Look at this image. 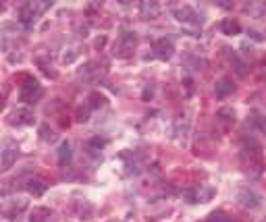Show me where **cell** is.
Segmentation results:
<instances>
[{
  "mask_svg": "<svg viewBox=\"0 0 266 222\" xmlns=\"http://www.w3.org/2000/svg\"><path fill=\"white\" fill-rule=\"evenodd\" d=\"M135 33L131 31H123L121 36L117 38V44H114V54L121 56V58H127V56H131V52L135 50Z\"/></svg>",
  "mask_w": 266,
  "mask_h": 222,
  "instance_id": "obj_1",
  "label": "cell"
},
{
  "mask_svg": "<svg viewBox=\"0 0 266 222\" xmlns=\"http://www.w3.org/2000/svg\"><path fill=\"white\" fill-rule=\"evenodd\" d=\"M42 96H44V89H42V85L38 83V81H27L21 89V100L25 104H36V102L42 100Z\"/></svg>",
  "mask_w": 266,
  "mask_h": 222,
  "instance_id": "obj_2",
  "label": "cell"
},
{
  "mask_svg": "<svg viewBox=\"0 0 266 222\" xmlns=\"http://www.w3.org/2000/svg\"><path fill=\"white\" fill-rule=\"evenodd\" d=\"M48 6H50V2H44V4H31V2H29V4H25V6H21V10H19V19L29 25V23H31V21H36V17L42 15Z\"/></svg>",
  "mask_w": 266,
  "mask_h": 222,
  "instance_id": "obj_3",
  "label": "cell"
},
{
  "mask_svg": "<svg viewBox=\"0 0 266 222\" xmlns=\"http://www.w3.org/2000/svg\"><path fill=\"white\" fill-rule=\"evenodd\" d=\"M173 52H175V46H173V40L169 38H160L154 42V54L158 58H163V61H169V58L173 56Z\"/></svg>",
  "mask_w": 266,
  "mask_h": 222,
  "instance_id": "obj_4",
  "label": "cell"
},
{
  "mask_svg": "<svg viewBox=\"0 0 266 222\" xmlns=\"http://www.w3.org/2000/svg\"><path fill=\"white\" fill-rule=\"evenodd\" d=\"M173 15H175L179 21H183V23H202V19L198 17V13L191 8V6H183V8H173Z\"/></svg>",
  "mask_w": 266,
  "mask_h": 222,
  "instance_id": "obj_5",
  "label": "cell"
},
{
  "mask_svg": "<svg viewBox=\"0 0 266 222\" xmlns=\"http://www.w3.org/2000/svg\"><path fill=\"white\" fill-rule=\"evenodd\" d=\"M0 154H2V168L6 170V168L13 166V162L17 160L19 149H17V146L13 142H4V149L0 151Z\"/></svg>",
  "mask_w": 266,
  "mask_h": 222,
  "instance_id": "obj_6",
  "label": "cell"
},
{
  "mask_svg": "<svg viewBox=\"0 0 266 222\" xmlns=\"http://www.w3.org/2000/svg\"><path fill=\"white\" fill-rule=\"evenodd\" d=\"M233 89H235L233 81L227 79V77L218 79V81H216V85H214V91H216V96H218V98H227L229 93H233Z\"/></svg>",
  "mask_w": 266,
  "mask_h": 222,
  "instance_id": "obj_7",
  "label": "cell"
},
{
  "mask_svg": "<svg viewBox=\"0 0 266 222\" xmlns=\"http://www.w3.org/2000/svg\"><path fill=\"white\" fill-rule=\"evenodd\" d=\"M102 67H98L96 63H88L82 71H79V79H84V81H91V75L96 73V77H102V71H100Z\"/></svg>",
  "mask_w": 266,
  "mask_h": 222,
  "instance_id": "obj_8",
  "label": "cell"
},
{
  "mask_svg": "<svg viewBox=\"0 0 266 222\" xmlns=\"http://www.w3.org/2000/svg\"><path fill=\"white\" fill-rule=\"evenodd\" d=\"M221 29H223L225 36H237V33L241 31V25L237 21H233V19H225L221 23Z\"/></svg>",
  "mask_w": 266,
  "mask_h": 222,
  "instance_id": "obj_9",
  "label": "cell"
},
{
  "mask_svg": "<svg viewBox=\"0 0 266 222\" xmlns=\"http://www.w3.org/2000/svg\"><path fill=\"white\" fill-rule=\"evenodd\" d=\"M69 162H71V144L63 142L61 148H59V164L61 166H67Z\"/></svg>",
  "mask_w": 266,
  "mask_h": 222,
  "instance_id": "obj_10",
  "label": "cell"
},
{
  "mask_svg": "<svg viewBox=\"0 0 266 222\" xmlns=\"http://www.w3.org/2000/svg\"><path fill=\"white\" fill-rule=\"evenodd\" d=\"M160 13V6L156 2H144L142 4V15L144 17H158Z\"/></svg>",
  "mask_w": 266,
  "mask_h": 222,
  "instance_id": "obj_11",
  "label": "cell"
},
{
  "mask_svg": "<svg viewBox=\"0 0 266 222\" xmlns=\"http://www.w3.org/2000/svg\"><path fill=\"white\" fill-rule=\"evenodd\" d=\"M241 200H244V206H248V208H258L260 206V197L256 195V193H241Z\"/></svg>",
  "mask_w": 266,
  "mask_h": 222,
  "instance_id": "obj_12",
  "label": "cell"
},
{
  "mask_svg": "<svg viewBox=\"0 0 266 222\" xmlns=\"http://www.w3.org/2000/svg\"><path fill=\"white\" fill-rule=\"evenodd\" d=\"M42 216H50V210H46V208H36L31 212V220L29 222H44L46 218H42Z\"/></svg>",
  "mask_w": 266,
  "mask_h": 222,
  "instance_id": "obj_13",
  "label": "cell"
},
{
  "mask_svg": "<svg viewBox=\"0 0 266 222\" xmlns=\"http://www.w3.org/2000/svg\"><path fill=\"white\" fill-rule=\"evenodd\" d=\"M29 191L33 193V195H42L44 191H46V185L42 183V181H29Z\"/></svg>",
  "mask_w": 266,
  "mask_h": 222,
  "instance_id": "obj_14",
  "label": "cell"
},
{
  "mask_svg": "<svg viewBox=\"0 0 266 222\" xmlns=\"http://www.w3.org/2000/svg\"><path fill=\"white\" fill-rule=\"evenodd\" d=\"M208 222H233V220H231L227 214H223V212H214V214H210Z\"/></svg>",
  "mask_w": 266,
  "mask_h": 222,
  "instance_id": "obj_15",
  "label": "cell"
},
{
  "mask_svg": "<svg viewBox=\"0 0 266 222\" xmlns=\"http://www.w3.org/2000/svg\"><path fill=\"white\" fill-rule=\"evenodd\" d=\"M258 127H260V131H264V133H266V116H262V119L258 121Z\"/></svg>",
  "mask_w": 266,
  "mask_h": 222,
  "instance_id": "obj_16",
  "label": "cell"
}]
</instances>
